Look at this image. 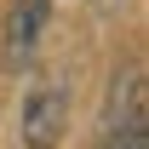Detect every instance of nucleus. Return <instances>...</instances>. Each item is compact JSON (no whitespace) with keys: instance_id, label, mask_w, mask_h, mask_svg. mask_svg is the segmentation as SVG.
<instances>
[{"instance_id":"obj_2","label":"nucleus","mask_w":149,"mask_h":149,"mask_svg":"<svg viewBox=\"0 0 149 149\" xmlns=\"http://www.w3.org/2000/svg\"><path fill=\"white\" fill-rule=\"evenodd\" d=\"M46 12L52 0H17L12 17H6V35H0V63L17 74L35 63V46H40V29H46Z\"/></svg>"},{"instance_id":"obj_3","label":"nucleus","mask_w":149,"mask_h":149,"mask_svg":"<svg viewBox=\"0 0 149 149\" xmlns=\"http://www.w3.org/2000/svg\"><path fill=\"white\" fill-rule=\"evenodd\" d=\"M97 6H115V0H97Z\"/></svg>"},{"instance_id":"obj_1","label":"nucleus","mask_w":149,"mask_h":149,"mask_svg":"<svg viewBox=\"0 0 149 149\" xmlns=\"http://www.w3.org/2000/svg\"><path fill=\"white\" fill-rule=\"evenodd\" d=\"M63 126H69V86L57 74H46L23 97V149H57Z\"/></svg>"}]
</instances>
